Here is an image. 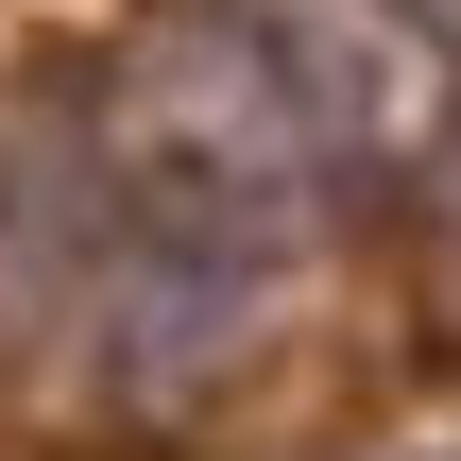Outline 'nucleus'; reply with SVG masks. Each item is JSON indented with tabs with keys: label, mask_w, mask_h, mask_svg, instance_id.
<instances>
[{
	"label": "nucleus",
	"mask_w": 461,
	"mask_h": 461,
	"mask_svg": "<svg viewBox=\"0 0 461 461\" xmlns=\"http://www.w3.org/2000/svg\"><path fill=\"white\" fill-rule=\"evenodd\" d=\"M86 154H103L171 240L240 257V274H291V257L325 240V188H342V154L308 137L274 34H257L240 0H171V17H137V51H120L103 103H86Z\"/></svg>",
	"instance_id": "nucleus-1"
},
{
	"label": "nucleus",
	"mask_w": 461,
	"mask_h": 461,
	"mask_svg": "<svg viewBox=\"0 0 461 461\" xmlns=\"http://www.w3.org/2000/svg\"><path fill=\"white\" fill-rule=\"evenodd\" d=\"M257 34H274V68H291V103H308V137L342 154V171H428L461 120H445V51L393 17V0H240Z\"/></svg>",
	"instance_id": "nucleus-2"
},
{
	"label": "nucleus",
	"mask_w": 461,
	"mask_h": 461,
	"mask_svg": "<svg viewBox=\"0 0 461 461\" xmlns=\"http://www.w3.org/2000/svg\"><path fill=\"white\" fill-rule=\"evenodd\" d=\"M51 342V240H34V188L0 171V376Z\"/></svg>",
	"instance_id": "nucleus-3"
},
{
	"label": "nucleus",
	"mask_w": 461,
	"mask_h": 461,
	"mask_svg": "<svg viewBox=\"0 0 461 461\" xmlns=\"http://www.w3.org/2000/svg\"><path fill=\"white\" fill-rule=\"evenodd\" d=\"M428 222H445V257H461V137L428 154Z\"/></svg>",
	"instance_id": "nucleus-4"
},
{
	"label": "nucleus",
	"mask_w": 461,
	"mask_h": 461,
	"mask_svg": "<svg viewBox=\"0 0 461 461\" xmlns=\"http://www.w3.org/2000/svg\"><path fill=\"white\" fill-rule=\"evenodd\" d=\"M393 17H411V34H428V51L461 68V0H393Z\"/></svg>",
	"instance_id": "nucleus-5"
}]
</instances>
